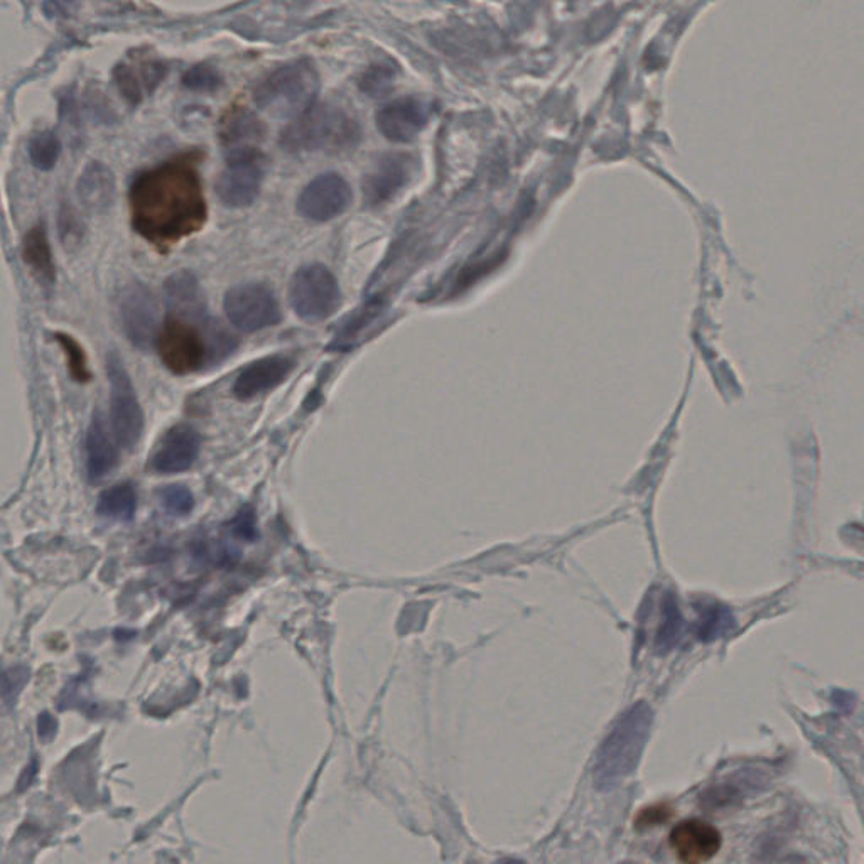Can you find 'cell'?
<instances>
[{"label": "cell", "instance_id": "cell-10", "mask_svg": "<svg viewBox=\"0 0 864 864\" xmlns=\"http://www.w3.org/2000/svg\"><path fill=\"white\" fill-rule=\"evenodd\" d=\"M351 188L345 178L336 172H326L312 179L299 195L298 210L312 221H328L344 213L350 207Z\"/></svg>", "mask_w": 864, "mask_h": 864}, {"label": "cell", "instance_id": "cell-33", "mask_svg": "<svg viewBox=\"0 0 864 864\" xmlns=\"http://www.w3.org/2000/svg\"><path fill=\"white\" fill-rule=\"evenodd\" d=\"M237 529L240 536H246L247 539H250V536L256 533V520H254V517H250L249 512H244L242 515H238V518H235V530Z\"/></svg>", "mask_w": 864, "mask_h": 864}, {"label": "cell", "instance_id": "cell-32", "mask_svg": "<svg viewBox=\"0 0 864 864\" xmlns=\"http://www.w3.org/2000/svg\"><path fill=\"white\" fill-rule=\"evenodd\" d=\"M671 811L665 807H651L645 808L640 815H638V826H657L658 823H664L668 820Z\"/></svg>", "mask_w": 864, "mask_h": 864}, {"label": "cell", "instance_id": "cell-9", "mask_svg": "<svg viewBox=\"0 0 864 864\" xmlns=\"http://www.w3.org/2000/svg\"><path fill=\"white\" fill-rule=\"evenodd\" d=\"M262 155L259 151L228 155L227 166L217 179V195L227 207H249L262 186Z\"/></svg>", "mask_w": 864, "mask_h": 864}, {"label": "cell", "instance_id": "cell-7", "mask_svg": "<svg viewBox=\"0 0 864 864\" xmlns=\"http://www.w3.org/2000/svg\"><path fill=\"white\" fill-rule=\"evenodd\" d=\"M289 299L299 318L322 321L340 306V286L328 267L311 264L292 276Z\"/></svg>", "mask_w": 864, "mask_h": 864}, {"label": "cell", "instance_id": "cell-24", "mask_svg": "<svg viewBox=\"0 0 864 864\" xmlns=\"http://www.w3.org/2000/svg\"><path fill=\"white\" fill-rule=\"evenodd\" d=\"M54 340L60 345L63 350L64 357H67L68 370H70L71 377L78 384H87L91 380L90 368H88V358L85 354V348L75 340L73 336L67 335V332H57Z\"/></svg>", "mask_w": 864, "mask_h": 864}, {"label": "cell", "instance_id": "cell-3", "mask_svg": "<svg viewBox=\"0 0 864 864\" xmlns=\"http://www.w3.org/2000/svg\"><path fill=\"white\" fill-rule=\"evenodd\" d=\"M654 713L645 703L625 711L596 753L593 782L599 792H613L627 781L640 763L651 738Z\"/></svg>", "mask_w": 864, "mask_h": 864}, {"label": "cell", "instance_id": "cell-1", "mask_svg": "<svg viewBox=\"0 0 864 864\" xmlns=\"http://www.w3.org/2000/svg\"><path fill=\"white\" fill-rule=\"evenodd\" d=\"M133 230L159 250H168L207 224L208 205L195 152L175 156L139 172L130 185Z\"/></svg>", "mask_w": 864, "mask_h": 864}, {"label": "cell", "instance_id": "cell-20", "mask_svg": "<svg viewBox=\"0 0 864 864\" xmlns=\"http://www.w3.org/2000/svg\"><path fill=\"white\" fill-rule=\"evenodd\" d=\"M116 197V178L102 162L93 161L78 179V198L87 210L106 211Z\"/></svg>", "mask_w": 864, "mask_h": 864}, {"label": "cell", "instance_id": "cell-25", "mask_svg": "<svg viewBox=\"0 0 864 864\" xmlns=\"http://www.w3.org/2000/svg\"><path fill=\"white\" fill-rule=\"evenodd\" d=\"M732 625V613L722 605H709L701 612L697 637L701 640H713L725 634Z\"/></svg>", "mask_w": 864, "mask_h": 864}, {"label": "cell", "instance_id": "cell-17", "mask_svg": "<svg viewBox=\"0 0 864 864\" xmlns=\"http://www.w3.org/2000/svg\"><path fill=\"white\" fill-rule=\"evenodd\" d=\"M166 75V67L148 54H133L116 70V80L123 97L139 103L158 88Z\"/></svg>", "mask_w": 864, "mask_h": 864}, {"label": "cell", "instance_id": "cell-29", "mask_svg": "<svg viewBox=\"0 0 864 864\" xmlns=\"http://www.w3.org/2000/svg\"><path fill=\"white\" fill-rule=\"evenodd\" d=\"M161 504L169 515L182 517V515H188L189 512L193 510L195 498L188 488L181 487V485H171L161 491Z\"/></svg>", "mask_w": 864, "mask_h": 864}, {"label": "cell", "instance_id": "cell-5", "mask_svg": "<svg viewBox=\"0 0 864 864\" xmlns=\"http://www.w3.org/2000/svg\"><path fill=\"white\" fill-rule=\"evenodd\" d=\"M319 90V77L309 60L292 61L276 68L260 81L256 103L260 110L279 119H299L305 116Z\"/></svg>", "mask_w": 864, "mask_h": 864}, {"label": "cell", "instance_id": "cell-26", "mask_svg": "<svg viewBox=\"0 0 864 864\" xmlns=\"http://www.w3.org/2000/svg\"><path fill=\"white\" fill-rule=\"evenodd\" d=\"M29 674L24 667H12L0 672V713L14 706L18 694L28 683Z\"/></svg>", "mask_w": 864, "mask_h": 864}, {"label": "cell", "instance_id": "cell-4", "mask_svg": "<svg viewBox=\"0 0 864 864\" xmlns=\"http://www.w3.org/2000/svg\"><path fill=\"white\" fill-rule=\"evenodd\" d=\"M360 140L357 117L336 103L311 107L282 133V148L289 152H338Z\"/></svg>", "mask_w": 864, "mask_h": 864}, {"label": "cell", "instance_id": "cell-19", "mask_svg": "<svg viewBox=\"0 0 864 864\" xmlns=\"http://www.w3.org/2000/svg\"><path fill=\"white\" fill-rule=\"evenodd\" d=\"M119 446L107 429L102 414H95L87 435V471L91 481H99L116 469Z\"/></svg>", "mask_w": 864, "mask_h": 864}, {"label": "cell", "instance_id": "cell-12", "mask_svg": "<svg viewBox=\"0 0 864 864\" xmlns=\"http://www.w3.org/2000/svg\"><path fill=\"white\" fill-rule=\"evenodd\" d=\"M414 159L409 155H387L375 162L364 182L365 203L380 207L389 203L413 179Z\"/></svg>", "mask_w": 864, "mask_h": 864}, {"label": "cell", "instance_id": "cell-21", "mask_svg": "<svg viewBox=\"0 0 864 864\" xmlns=\"http://www.w3.org/2000/svg\"><path fill=\"white\" fill-rule=\"evenodd\" d=\"M22 260L39 282L53 286L57 280V266H54L48 234L42 225H36L26 234L22 242Z\"/></svg>", "mask_w": 864, "mask_h": 864}, {"label": "cell", "instance_id": "cell-34", "mask_svg": "<svg viewBox=\"0 0 864 864\" xmlns=\"http://www.w3.org/2000/svg\"><path fill=\"white\" fill-rule=\"evenodd\" d=\"M501 864H525V863L524 861H518V860H507V861H504V863Z\"/></svg>", "mask_w": 864, "mask_h": 864}, {"label": "cell", "instance_id": "cell-13", "mask_svg": "<svg viewBox=\"0 0 864 864\" xmlns=\"http://www.w3.org/2000/svg\"><path fill=\"white\" fill-rule=\"evenodd\" d=\"M200 448L201 439L197 430L186 424H178L162 436L149 461V468L161 475L186 471L197 461Z\"/></svg>", "mask_w": 864, "mask_h": 864}, {"label": "cell", "instance_id": "cell-18", "mask_svg": "<svg viewBox=\"0 0 864 864\" xmlns=\"http://www.w3.org/2000/svg\"><path fill=\"white\" fill-rule=\"evenodd\" d=\"M264 133L262 120L246 107H235L221 119V143L228 149V155L257 151L256 143L264 139Z\"/></svg>", "mask_w": 864, "mask_h": 864}, {"label": "cell", "instance_id": "cell-15", "mask_svg": "<svg viewBox=\"0 0 864 864\" xmlns=\"http://www.w3.org/2000/svg\"><path fill=\"white\" fill-rule=\"evenodd\" d=\"M120 309L130 340L140 348L151 345L158 335V305L148 287L137 284L127 289Z\"/></svg>", "mask_w": 864, "mask_h": 864}, {"label": "cell", "instance_id": "cell-2", "mask_svg": "<svg viewBox=\"0 0 864 864\" xmlns=\"http://www.w3.org/2000/svg\"><path fill=\"white\" fill-rule=\"evenodd\" d=\"M237 347L234 336L208 318L207 305L169 309L156 335V348L168 370L176 375L200 371L210 361L221 360Z\"/></svg>", "mask_w": 864, "mask_h": 864}, {"label": "cell", "instance_id": "cell-30", "mask_svg": "<svg viewBox=\"0 0 864 864\" xmlns=\"http://www.w3.org/2000/svg\"><path fill=\"white\" fill-rule=\"evenodd\" d=\"M665 619L658 630L657 645L662 648L672 647L674 642L679 637L681 627H683V618H681L679 608H677L674 598H668L665 603Z\"/></svg>", "mask_w": 864, "mask_h": 864}, {"label": "cell", "instance_id": "cell-31", "mask_svg": "<svg viewBox=\"0 0 864 864\" xmlns=\"http://www.w3.org/2000/svg\"><path fill=\"white\" fill-rule=\"evenodd\" d=\"M380 311L381 305H378L377 301L370 302V305L361 308L357 315L351 316L350 321L347 322V326H344L340 335H338V338H336V345L345 347V344L354 340L355 336L360 332V329H364L365 326L370 325V322L374 321L375 316H377Z\"/></svg>", "mask_w": 864, "mask_h": 864}, {"label": "cell", "instance_id": "cell-22", "mask_svg": "<svg viewBox=\"0 0 864 864\" xmlns=\"http://www.w3.org/2000/svg\"><path fill=\"white\" fill-rule=\"evenodd\" d=\"M136 510V488L130 484H120L109 488L100 495L99 501H97V512L102 517L116 518V520H132Z\"/></svg>", "mask_w": 864, "mask_h": 864}, {"label": "cell", "instance_id": "cell-6", "mask_svg": "<svg viewBox=\"0 0 864 864\" xmlns=\"http://www.w3.org/2000/svg\"><path fill=\"white\" fill-rule=\"evenodd\" d=\"M107 374L110 381V429L117 446L130 451L143 433L142 407L132 380L116 354L107 358Z\"/></svg>", "mask_w": 864, "mask_h": 864}, {"label": "cell", "instance_id": "cell-23", "mask_svg": "<svg viewBox=\"0 0 864 864\" xmlns=\"http://www.w3.org/2000/svg\"><path fill=\"white\" fill-rule=\"evenodd\" d=\"M29 158L32 165L41 171H50L57 166L60 158L61 143L58 137L50 130L36 133L29 142Z\"/></svg>", "mask_w": 864, "mask_h": 864}, {"label": "cell", "instance_id": "cell-27", "mask_svg": "<svg viewBox=\"0 0 864 864\" xmlns=\"http://www.w3.org/2000/svg\"><path fill=\"white\" fill-rule=\"evenodd\" d=\"M394 78H396L394 67H389L386 63L374 64L361 77L360 88L370 97H381L393 87Z\"/></svg>", "mask_w": 864, "mask_h": 864}, {"label": "cell", "instance_id": "cell-11", "mask_svg": "<svg viewBox=\"0 0 864 864\" xmlns=\"http://www.w3.org/2000/svg\"><path fill=\"white\" fill-rule=\"evenodd\" d=\"M433 116V106L417 97L393 100L378 112L377 127L381 136L393 142L406 143L416 139Z\"/></svg>", "mask_w": 864, "mask_h": 864}, {"label": "cell", "instance_id": "cell-28", "mask_svg": "<svg viewBox=\"0 0 864 864\" xmlns=\"http://www.w3.org/2000/svg\"><path fill=\"white\" fill-rule=\"evenodd\" d=\"M182 83L189 90L213 93L224 85V80H221V75L218 73L217 68L210 67V64H198L186 73Z\"/></svg>", "mask_w": 864, "mask_h": 864}, {"label": "cell", "instance_id": "cell-14", "mask_svg": "<svg viewBox=\"0 0 864 864\" xmlns=\"http://www.w3.org/2000/svg\"><path fill=\"white\" fill-rule=\"evenodd\" d=\"M672 850L683 864H704L722 850V834L699 820L683 821L668 837Z\"/></svg>", "mask_w": 864, "mask_h": 864}, {"label": "cell", "instance_id": "cell-8", "mask_svg": "<svg viewBox=\"0 0 864 864\" xmlns=\"http://www.w3.org/2000/svg\"><path fill=\"white\" fill-rule=\"evenodd\" d=\"M225 312L235 328L256 332L280 321L276 295L264 284H242L225 296Z\"/></svg>", "mask_w": 864, "mask_h": 864}, {"label": "cell", "instance_id": "cell-16", "mask_svg": "<svg viewBox=\"0 0 864 864\" xmlns=\"http://www.w3.org/2000/svg\"><path fill=\"white\" fill-rule=\"evenodd\" d=\"M295 368L289 355H270L244 368L234 384V396L238 400H250L280 386Z\"/></svg>", "mask_w": 864, "mask_h": 864}]
</instances>
